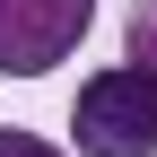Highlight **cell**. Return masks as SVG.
Wrapping results in <instances>:
<instances>
[{"mask_svg": "<svg viewBox=\"0 0 157 157\" xmlns=\"http://www.w3.org/2000/svg\"><path fill=\"white\" fill-rule=\"evenodd\" d=\"M70 140H78V157H157V70L113 61V70L78 78Z\"/></svg>", "mask_w": 157, "mask_h": 157, "instance_id": "1", "label": "cell"}, {"mask_svg": "<svg viewBox=\"0 0 157 157\" xmlns=\"http://www.w3.org/2000/svg\"><path fill=\"white\" fill-rule=\"evenodd\" d=\"M96 26V0H0V78H44Z\"/></svg>", "mask_w": 157, "mask_h": 157, "instance_id": "2", "label": "cell"}, {"mask_svg": "<svg viewBox=\"0 0 157 157\" xmlns=\"http://www.w3.org/2000/svg\"><path fill=\"white\" fill-rule=\"evenodd\" d=\"M131 61L157 70V0H131Z\"/></svg>", "mask_w": 157, "mask_h": 157, "instance_id": "3", "label": "cell"}, {"mask_svg": "<svg viewBox=\"0 0 157 157\" xmlns=\"http://www.w3.org/2000/svg\"><path fill=\"white\" fill-rule=\"evenodd\" d=\"M0 157H61V148H52V140H35V131H17V122H9V131H0Z\"/></svg>", "mask_w": 157, "mask_h": 157, "instance_id": "4", "label": "cell"}]
</instances>
